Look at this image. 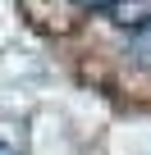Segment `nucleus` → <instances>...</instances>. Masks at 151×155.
Returning a JSON list of instances; mask_svg holds the SVG:
<instances>
[{
  "label": "nucleus",
  "mask_w": 151,
  "mask_h": 155,
  "mask_svg": "<svg viewBox=\"0 0 151 155\" xmlns=\"http://www.w3.org/2000/svg\"><path fill=\"white\" fill-rule=\"evenodd\" d=\"M105 14H110V23L124 28V32H146V28H151V0H110Z\"/></svg>",
  "instance_id": "f257e3e1"
},
{
  "label": "nucleus",
  "mask_w": 151,
  "mask_h": 155,
  "mask_svg": "<svg viewBox=\"0 0 151 155\" xmlns=\"http://www.w3.org/2000/svg\"><path fill=\"white\" fill-rule=\"evenodd\" d=\"M0 155H14V146H9V141H0Z\"/></svg>",
  "instance_id": "7ed1b4c3"
},
{
  "label": "nucleus",
  "mask_w": 151,
  "mask_h": 155,
  "mask_svg": "<svg viewBox=\"0 0 151 155\" xmlns=\"http://www.w3.org/2000/svg\"><path fill=\"white\" fill-rule=\"evenodd\" d=\"M73 5H78V9H105L110 0H73Z\"/></svg>",
  "instance_id": "f03ea898"
}]
</instances>
